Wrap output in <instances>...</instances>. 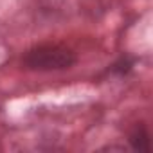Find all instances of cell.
I'll return each instance as SVG.
<instances>
[{
    "label": "cell",
    "instance_id": "7a4b0ae2",
    "mask_svg": "<svg viewBox=\"0 0 153 153\" xmlns=\"http://www.w3.org/2000/svg\"><path fill=\"white\" fill-rule=\"evenodd\" d=\"M130 144L137 151H148L149 149V133L142 124H137L133 131L130 133Z\"/></svg>",
    "mask_w": 153,
    "mask_h": 153
},
{
    "label": "cell",
    "instance_id": "6da1fadb",
    "mask_svg": "<svg viewBox=\"0 0 153 153\" xmlns=\"http://www.w3.org/2000/svg\"><path fill=\"white\" fill-rule=\"evenodd\" d=\"M76 54L59 43H45L38 45L25 52L22 58V65L27 70L36 72H52V70H65L76 63Z\"/></svg>",
    "mask_w": 153,
    "mask_h": 153
}]
</instances>
